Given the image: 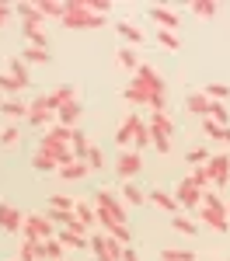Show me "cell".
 Listing matches in <instances>:
<instances>
[{
    "label": "cell",
    "instance_id": "obj_1",
    "mask_svg": "<svg viewBox=\"0 0 230 261\" xmlns=\"http://www.w3.org/2000/svg\"><path fill=\"white\" fill-rule=\"evenodd\" d=\"M63 28H73V32H84V28H105L108 24V14H98L91 7V0H66V14L60 21Z\"/></svg>",
    "mask_w": 230,
    "mask_h": 261
},
{
    "label": "cell",
    "instance_id": "obj_2",
    "mask_svg": "<svg viewBox=\"0 0 230 261\" xmlns=\"http://www.w3.org/2000/svg\"><path fill=\"white\" fill-rule=\"evenodd\" d=\"M21 237H24V241L45 244V241L56 237V223L49 220L45 213H24V230H21Z\"/></svg>",
    "mask_w": 230,
    "mask_h": 261
},
{
    "label": "cell",
    "instance_id": "obj_3",
    "mask_svg": "<svg viewBox=\"0 0 230 261\" xmlns=\"http://www.w3.org/2000/svg\"><path fill=\"white\" fill-rule=\"evenodd\" d=\"M146 129H150V143L157 146V153H167L171 150V133H174V122L167 112H157L154 119L146 122Z\"/></svg>",
    "mask_w": 230,
    "mask_h": 261
},
{
    "label": "cell",
    "instance_id": "obj_4",
    "mask_svg": "<svg viewBox=\"0 0 230 261\" xmlns=\"http://www.w3.org/2000/svg\"><path fill=\"white\" fill-rule=\"evenodd\" d=\"M133 84H140L146 94H167V84H164V77H161V70L150 66V63H143V66L133 73Z\"/></svg>",
    "mask_w": 230,
    "mask_h": 261
},
{
    "label": "cell",
    "instance_id": "obj_5",
    "mask_svg": "<svg viewBox=\"0 0 230 261\" xmlns=\"http://www.w3.org/2000/svg\"><path fill=\"white\" fill-rule=\"evenodd\" d=\"M87 244H91V251H94L98 261H122V244L115 237H108V233H94Z\"/></svg>",
    "mask_w": 230,
    "mask_h": 261
},
{
    "label": "cell",
    "instance_id": "obj_6",
    "mask_svg": "<svg viewBox=\"0 0 230 261\" xmlns=\"http://www.w3.org/2000/svg\"><path fill=\"white\" fill-rule=\"evenodd\" d=\"M140 133H146V122L136 115V112H129L122 122H119V133H115V143L122 146V150H129V143H136V136Z\"/></svg>",
    "mask_w": 230,
    "mask_h": 261
},
{
    "label": "cell",
    "instance_id": "obj_7",
    "mask_svg": "<svg viewBox=\"0 0 230 261\" xmlns=\"http://www.w3.org/2000/svg\"><path fill=\"white\" fill-rule=\"evenodd\" d=\"M171 192H174V199H178V205H182V209H195V213L202 209V188H195V185H192V178H182L174 188H171Z\"/></svg>",
    "mask_w": 230,
    "mask_h": 261
},
{
    "label": "cell",
    "instance_id": "obj_8",
    "mask_svg": "<svg viewBox=\"0 0 230 261\" xmlns=\"http://www.w3.org/2000/svg\"><path fill=\"white\" fill-rule=\"evenodd\" d=\"M140 171H143V157H140V150H122V153L115 157V174H119L122 181H133Z\"/></svg>",
    "mask_w": 230,
    "mask_h": 261
},
{
    "label": "cell",
    "instance_id": "obj_9",
    "mask_svg": "<svg viewBox=\"0 0 230 261\" xmlns=\"http://www.w3.org/2000/svg\"><path fill=\"white\" fill-rule=\"evenodd\" d=\"M199 220L206 223V226H213L216 233H227L230 230V216H227V202L223 205H202L199 213H195Z\"/></svg>",
    "mask_w": 230,
    "mask_h": 261
},
{
    "label": "cell",
    "instance_id": "obj_10",
    "mask_svg": "<svg viewBox=\"0 0 230 261\" xmlns=\"http://www.w3.org/2000/svg\"><path fill=\"white\" fill-rule=\"evenodd\" d=\"M94 209H105L108 216H115L119 223H129V216H125V202H122V199H115L108 188L94 192Z\"/></svg>",
    "mask_w": 230,
    "mask_h": 261
},
{
    "label": "cell",
    "instance_id": "obj_11",
    "mask_svg": "<svg viewBox=\"0 0 230 261\" xmlns=\"http://www.w3.org/2000/svg\"><path fill=\"white\" fill-rule=\"evenodd\" d=\"M206 171H209V178H213L216 188H227L230 185V153H213Z\"/></svg>",
    "mask_w": 230,
    "mask_h": 261
},
{
    "label": "cell",
    "instance_id": "obj_12",
    "mask_svg": "<svg viewBox=\"0 0 230 261\" xmlns=\"http://www.w3.org/2000/svg\"><path fill=\"white\" fill-rule=\"evenodd\" d=\"M0 230H7V233H21L24 230V213H18V205L0 202Z\"/></svg>",
    "mask_w": 230,
    "mask_h": 261
},
{
    "label": "cell",
    "instance_id": "obj_13",
    "mask_svg": "<svg viewBox=\"0 0 230 261\" xmlns=\"http://www.w3.org/2000/svg\"><path fill=\"white\" fill-rule=\"evenodd\" d=\"M146 202H154L161 213H167V216H178V199H174V192H164V188H154V192H146Z\"/></svg>",
    "mask_w": 230,
    "mask_h": 261
},
{
    "label": "cell",
    "instance_id": "obj_14",
    "mask_svg": "<svg viewBox=\"0 0 230 261\" xmlns=\"http://www.w3.org/2000/svg\"><path fill=\"white\" fill-rule=\"evenodd\" d=\"M146 14H150V21H154L157 28H164V32H174V28L182 24V18H178V14H174L171 7H157V4H154V7H150Z\"/></svg>",
    "mask_w": 230,
    "mask_h": 261
},
{
    "label": "cell",
    "instance_id": "obj_15",
    "mask_svg": "<svg viewBox=\"0 0 230 261\" xmlns=\"http://www.w3.org/2000/svg\"><path fill=\"white\" fill-rule=\"evenodd\" d=\"M81 115H84V105H81L77 98H73V101H66L60 112H56V122H60V125H66V129H77Z\"/></svg>",
    "mask_w": 230,
    "mask_h": 261
},
{
    "label": "cell",
    "instance_id": "obj_16",
    "mask_svg": "<svg viewBox=\"0 0 230 261\" xmlns=\"http://www.w3.org/2000/svg\"><path fill=\"white\" fill-rule=\"evenodd\" d=\"M42 98H45V108H49V112L56 115V112H60L63 105H66V101H73L77 94H73V87H66V84H63V87H56V91H49V94H42Z\"/></svg>",
    "mask_w": 230,
    "mask_h": 261
},
{
    "label": "cell",
    "instance_id": "obj_17",
    "mask_svg": "<svg viewBox=\"0 0 230 261\" xmlns=\"http://www.w3.org/2000/svg\"><path fill=\"white\" fill-rule=\"evenodd\" d=\"M28 122H32V125H49V122H53V112H49V108H45V98H35V101H28Z\"/></svg>",
    "mask_w": 230,
    "mask_h": 261
},
{
    "label": "cell",
    "instance_id": "obj_18",
    "mask_svg": "<svg viewBox=\"0 0 230 261\" xmlns=\"http://www.w3.org/2000/svg\"><path fill=\"white\" fill-rule=\"evenodd\" d=\"M115 32H119V39L125 45H143V28H136V24H129V21H115Z\"/></svg>",
    "mask_w": 230,
    "mask_h": 261
},
{
    "label": "cell",
    "instance_id": "obj_19",
    "mask_svg": "<svg viewBox=\"0 0 230 261\" xmlns=\"http://www.w3.org/2000/svg\"><path fill=\"white\" fill-rule=\"evenodd\" d=\"M185 108L192 112V115H202V119H209V108H213V101H209L202 91H195V94H188V98H185Z\"/></svg>",
    "mask_w": 230,
    "mask_h": 261
},
{
    "label": "cell",
    "instance_id": "obj_20",
    "mask_svg": "<svg viewBox=\"0 0 230 261\" xmlns=\"http://www.w3.org/2000/svg\"><path fill=\"white\" fill-rule=\"evenodd\" d=\"M0 112H4L7 119H28V101H21V98H4V101H0Z\"/></svg>",
    "mask_w": 230,
    "mask_h": 261
},
{
    "label": "cell",
    "instance_id": "obj_21",
    "mask_svg": "<svg viewBox=\"0 0 230 261\" xmlns=\"http://www.w3.org/2000/svg\"><path fill=\"white\" fill-rule=\"evenodd\" d=\"M73 216L91 230L94 223H98V209H94V202H84V199H77V205H73Z\"/></svg>",
    "mask_w": 230,
    "mask_h": 261
},
{
    "label": "cell",
    "instance_id": "obj_22",
    "mask_svg": "<svg viewBox=\"0 0 230 261\" xmlns=\"http://www.w3.org/2000/svg\"><path fill=\"white\" fill-rule=\"evenodd\" d=\"M115 63L122 66V70H129V73H136L143 63H140V56H136V49H129V45H122V49H115Z\"/></svg>",
    "mask_w": 230,
    "mask_h": 261
},
{
    "label": "cell",
    "instance_id": "obj_23",
    "mask_svg": "<svg viewBox=\"0 0 230 261\" xmlns=\"http://www.w3.org/2000/svg\"><path fill=\"white\" fill-rule=\"evenodd\" d=\"M122 98L129 101V105H146V108H150V98H157V94H146L140 84H133V81H129V84L122 87Z\"/></svg>",
    "mask_w": 230,
    "mask_h": 261
},
{
    "label": "cell",
    "instance_id": "obj_24",
    "mask_svg": "<svg viewBox=\"0 0 230 261\" xmlns=\"http://www.w3.org/2000/svg\"><path fill=\"white\" fill-rule=\"evenodd\" d=\"M188 11H192L195 18H202V21H213L216 14H220V4H213V0H192Z\"/></svg>",
    "mask_w": 230,
    "mask_h": 261
},
{
    "label": "cell",
    "instance_id": "obj_25",
    "mask_svg": "<svg viewBox=\"0 0 230 261\" xmlns=\"http://www.w3.org/2000/svg\"><path fill=\"white\" fill-rule=\"evenodd\" d=\"M70 146H73V157H77V161H87V153H91V146H94V143L87 140V133H84V129H73Z\"/></svg>",
    "mask_w": 230,
    "mask_h": 261
},
{
    "label": "cell",
    "instance_id": "obj_26",
    "mask_svg": "<svg viewBox=\"0 0 230 261\" xmlns=\"http://www.w3.org/2000/svg\"><path fill=\"white\" fill-rule=\"evenodd\" d=\"M32 167H35V171H60V161H56L49 150H42V146H39V150L32 153Z\"/></svg>",
    "mask_w": 230,
    "mask_h": 261
},
{
    "label": "cell",
    "instance_id": "obj_27",
    "mask_svg": "<svg viewBox=\"0 0 230 261\" xmlns=\"http://www.w3.org/2000/svg\"><path fill=\"white\" fill-rule=\"evenodd\" d=\"M39 11H42V18L63 21V14H66V0H39Z\"/></svg>",
    "mask_w": 230,
    "mask_h": 261
},
{
    "label": "cell",
    "instance_id": "obj_28",
    "mask_svg": "<svg viewBox=\"0 0 230 261\" xmlns=\"http://www.w3.org/2000/svg\"><path fill=\"white\" fill-rule=\"evenodd\" d=\"M14 258L18 261H42V244L39 241H21Z\"/></svg>",
    "mask_w": 230,
    "mask_h": 261
},
{
    "label": "cell",
    "instance_id": "obj_29",
    "mask_svg": "<svg viewBox=\"0 0 230 261\" xmlns=\"http://www.w3.org/2000/svg\"><path fill=\"white\" fill-rule=\"evenodd\" d=\"M56 241L63 244V247H73V251H81V247H91V237H81V233H73V230H60L56 233Z\"/></svg>",
    "mask_w": 230,
    "mask_h": 261
},
{
    "label": "cell",
    "instance_id": "obj_30",
    "mask_svg": "<svg viewBox=\"0 0 230 261\" xmlns=\"http://www.w3.org/2000/svg\"><path fill=\"white\" fill-rule=\"evenodd\" d=\"M87 161H73V164H66V167H60V174H63V181H81V178H87Z\"/></svg>",
    "mask_w": 230,
    "mask_h": 261
},
{
    "label": "cell",
    "instance_id": "obj_31",
    "mask_svg": "<svg viewBox=\"0 0 230 261\" xmlns=\"http://www.w3.org/2000/svg\"><path fill=\"white\" fill-rule=\"evenodd\" d=\"M122 202H129V205H143L146 192H143V188H136L133 181H122Z\"/></svg>",
    "mask_w": 230,
    "mask_h": 261
},
{
    "label": "cell",
    "instance_id": "obj_32",
    "mask_svg": "<svg viewBox=\"0 0 230 261\" xmlns=\"http://www.w3.org/2000/svg\"><path fill=\"white\" fill-rule=\"evenodd\" d=\"M24 42H28L32 49H49V35H45V28H24Z\"/></svg>",
    "mask_w": 230,
    "mask_h": 261
},
{
    "label": "cell",
    "instance_id": "obj_33",
    "mask_svg": "<svg viewBox=\"0 0 230 261\" xmlns=\"http://www.w3.org/2000/svg\"><path fill=\"white\" fill-rule=\"evenodd\" d=\"M161 261H195L188 247H161Z\"/></svg>",
    "mask_w": 230,
    "mask_h": 261
},
{
    "label": "cell",
    "instance_id": "obj_34",
    "mask_svg": "<svg viewBox=\"0 0 230 261\" xmlns=\"http://www.w3.org/2000/svg\"><path fill=\"white\" fill-rule=\"evenodd\" d=\"M63 251H66V247H63V244L53 237V241L42 244V261H63Z\"/></svg>",
    "mask_w": 230,
    "mask_h": 261
},
{
    "label": "cell",
    "instance_id": "obj_35",
    "mask_svg": "<svg viewBox=\"0 0 230 261\" xmlns=\"http://www.w3.org/2000/svg\"><path fill=\"white\" fill-rule=\"evenodd\" d=\"M7 73L18 77V81H32V77H28V63L21 60V56H11V60H7Z\"/></svg>",
    "mask_w": 230,
    "mask_h": 261
},
{
    "label": "cell",
    "instance_id": "obj_36",
    "mask_svg": "<svg viewBox=\"0 0 230 261\" xmlns=\"http://www.w3.org/2000/svg\"><path fill=\"white\" fill-rule=\"evenodd\" d=\"M202 94H206L209 101H223V105H227L230 101V84H209Z\"/></svg>",
    "mask_w": 230,
    "mask_h": 261
},
{
    "label": "cell",
    "instance_id": "obj_37",
    "mask_svg": "<svg viewBox=\"0 0 230 261\" xmlns=\"http://www.w3.org/2000/svg\"><path fill=\"white\" fill-rule=\"evenodd\" d=\"M188 178H192V185H195V188H202V192H209V188H213V178H209L206 167H192V174H188Z\"/></svg>",
    "mask_w": 230,
    "mask_h": 261
},
{
    "label": "cell",
    "instance_id": "obj_38",
    "mask_svg": "<svg viewBox=\"0 0 230 261\" xmlns=\"http://www.w3.org/2000/svg\"><path fill=\"white\" fill-rule=\"evenodd\" d=\"M171 226H174L178 233H188V237H192V233H199V223L188 220V216H171Z\"/></svg>",
    "mask_w": 230,
    "mask_h": 261
},
{
    "label": "cell",
    "instance_id": "obj_39",
    "mask_svg": "<svg viewBox=\"0 0 230 261\" xmlns=\"http://www.w3.org/2000/svg\"><path fill=\"white\" fill-rule=\"evenodd\" d=\"M21 60L24 63H49L53 56H49V49H32L28 45V49H21Z\"/></svg>",
    "mask_w": 230,
    "mask_h": 261
},
{
    "label": "cell",
    "instance_id": "obj_40",
    "mask_svg": "<svg viewBox=\"0 0 230 261\" xmlns=\"http://www.w3.org/2000/svg\"><path fill=\"white\" fill-rule=\"evenodd\" d=\"M209 119L220 122V125H230V112H227V105H223V101H213V108H209Z\"/></svg>",
    "mask_w": 230,
    "mask_h": 261
},
{
    "label": "cell",
    "instance_id": "obj_41",
    "mask_svg": "<svg viewBox=\"0 0 230 261\" xmlns=\"http://www.w3.org/2000/svg\"><path fill=\"white\" fill-rule=\"evenodd\" d=\"M0 143H4V146H18L21 143L18 125H4V129H0Z\"/></svg>",
    "mask_w": 230,
    "mask_h": 261
},
{
    "label": "cell",
    "instance_id": "obj_42",
    "mask_svg": "<svg viewBox=\"0 0 230 261\" xmlns=\"http://www.w3.org/2000/svg\"><path fill=\"white\" fill-rule=\"evenodd\" d=\"M157 42L164 45L167 53H174V49L182 45V42H178V35H174V32H164V28H157Z\"/></svg>",
    "mask_w": 230,
    "mask_h": 261
},
{
    "label": "cell",
    "instance_id": "obj_43",
    "mask_svg": "<svg viewBox=\"0 0 230 261\" xmlns=\"http://www.w3.org/2000/svg\"><path fill=\"white\" fill-rule=\"evenodd\" d=\"M209 157H213V153L199 146V150H188V157H185V161L192 164V167H206V164H209Z\"/></svg>",
    "mask_w": 230,
    "mask_h": 261
},
{
    "label": "cell",
    "instance_id": "obj_44",
    "mask_svg": "<svg viewBox=\"0 0 230 261\" xmlns=\"http://www.w3.org/2000/svg\"><path fill=\"white\" fill-rule=\"evenodd\" d=\"M87 167H91V171H101V167H105V153H101V146H91V153H87Z\"/></svg>",
    "mask_w": 230,
    "mask_h": 261
},
{
    "label": "cell",
    "instance_id": "obj_45",
    "mask_svg": "<svg viewBox=\"0 0 230 261\" xmlns=\"http://www.w3.org/2000/svg\"><path fill=\"white\" fill-rule=\"evenodd\" d=\"M49 205H53V209H66V213H73L77 199H70V195H53V199H49Z\"/></svg>",
    "mask_w": 230,
    "mask_h": 261
},
{
    "label": "cell",
    "instance_id": "obj_46",
    "mask_svg": "<svg viewBox=\"0 0 230 261\" xmlns=\"http://www.w3.org/2000/svg\"><path fill=\"white\" fill-rule=\"evenodd\" d=\"M202 205H223V199H220V195L209 188V192H202Z\"/></svg>",
    "mask_w": 230,
    "mask_h": 261
},
{
    "label": "cell",
    "instance_id": "obj_47",
    "mask_svg": "<svg viewBox=\"0 0 230 261\" xmlns=\"http://www.w3.org/2000/svg\"><path fill=\"white\" fill-rule=\"evenodd\" d=\"M11 14H14V7H11V4H0V24H7Z\"/></svg>",
    "mask_w": 230,
    "mask_h": 261
},
{
    "label": "cell",
    "instance_id": "obj_48",
    "mask_svg": "<svg viewBox=\"0 0 230 261\" xmlns=\"http://www.w3.org/2000/svg\"><path fill=\"white\" fill-rule=\"evenodd\" d=\"M122 261H140V254H136L133 247H122Z\"/></svg>",
    "mask_w": 230,
    "mask_h": 261
},
{
    "label": "cell",
    "instance_id": "obj_49",
    "mask_svg": "<svg viewBox=\"0 0 230 261\" xmlns=\"http://www.w3.org/2000/svg\"><path fill=\"white\" fill-rule=\"evenodd\" d=\"M227 216H230V202H227Z\"/></svg>",
    "mask_w": 230,
    "mask_h": 261
},
{
    "label": "cell",
    "instance_id": "obj_50",
    "mask_svg": "<svg viewBox=\"0 0 230 261\" xmlns=\"http://www.w3.org/2000/svg\"><path fill=\"white\" fill-rule=\"evenodd\" d=\"M11 261H18V258H11Z\"/></svg>",
    "mask_w": 230,
    "mask_h": 261
}]
</instances>
